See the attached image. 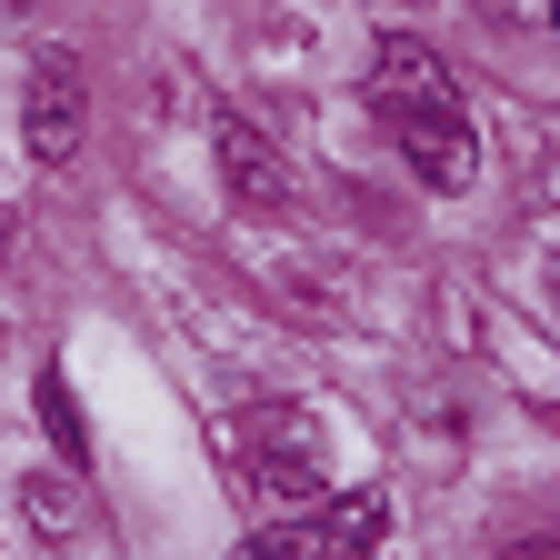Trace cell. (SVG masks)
Segmentation results:
<instances>
[{
  "label": "cell",
  "mask_w": 560,
  "mask_h": 560,
  "mask_svg": "<svg viewBox=\"0 0 560 560\" xmlns=\"http://www.w3.org/2000/svg\"><path fill=\"white\" fill-rule=\"evenodd\" d=\"M550 31H560V0H550Z\"/></svg>",
  "instance_id": "8fae6325"
},
{
  "label": "cell",
  "mask_w": 560,
  "mask_h": 560,
  "mask_svg": "<svg viewBox=\"0 0 560 560\" xmlns=\"http://www.w3.org/2000/svg\"><path fill=\"white\" fill-rule=\"evenodd\" d=\"M550 280H560V270H550Z\"/></svg>",
  "instance_id": "7c38bea8"
},
{
  "label": "cell",
  "mask_w": 560,
  "mask_h": 560,
  "mask_svg": "<svg viewBox=\"0 0 560 560\" xmlns=\"http://www.w3.org/2000/svg\"><path fill=\"white\" fill-rule=\"evenodd\" d=\"M221 180H231V200L241 210H291V161L270 151V130L260 120H221Z\"/></svg>",
  "instance_id": "5b68a950"
},
{
  "label": "cell",
  "mask_w": 560,
  "mask_h": 560,
  "mask_svg": "<svg viewBox=\"0 0 560 560\" xmlns=\"http://www.w3.org/2000/svg\"><path fill=\"white\" fill-rule=\"evenodd\" d=\"M40 431H50V451H60V460H81V451H91L81 400H70V381H60V371H40Z\"/></svg>",
  "instance_id": "52a82bcc"
},
{
  "label": "cell",
  "mask_w": 560,
  "mask_h": 560,
  "mask_svg": "<svg viewBox=\"0 0 560 560\" xmlns=\"http://www.w3.org/2000/svg\"><path fill=\"white\" fill-rule=\"evenodd\" d=\"M21 140L40 171H70L91 140V91H81V60L70 50H40L31 60V91H21Z\"/></svg>",
  "instance_id": "3957f363"
},
{
  "label": "cell",
  "mask_w": 560,
  "mask_h": 560,
  "mask_svg": "<svg viewBox=\"0 0 560 560\" xmlns=\"http://www.w3.org/2000/svg\"><path fill=\"white\" fill-rule=\"evenodd\" d=\"M501 560H560V540H511Z\"/></svg>",
  "instance_id": "ba28073f"
},
{
  "label": "cell",
  "mask_w": 560,
  "mask_h": 560,
  "mask_svg": "<svg viewBox=\"0 0 560 560\" xmlns=\"http://www.w3.org/2000/svg\"><path fill=\"white\" fill-rule=\"evenodd\" d=\"M381 540H390V490H340L280 530V560H381Z\"/></svg>",
  "instance_id": "277c9868"
},
{
  "label": "cell",
  "mask_w": 560,
  "mask_h": 560,
  "mask_svg": "<svg viewBox=\"0 0 560 560\" xmlns=\"http://www.w3.org/2000/svg\"><path fill=\"white\" fill-rule=\"evenodd\" d=\"M231 470H241L250 490H270V501H311L320 470H330V441H320L311 410L270 400V410H241V420H231Z\"/></svg>",
  "instance_id": "7a4b0ae2"
},
{
  "label": "cell",
  "mask_w": 560,
  "mask_h": 560,
  "mask_svg": "<svg viewBox=\"0 0 560 560\" xmlns=\"http://www.w3.org/2000/svg\"><path fill=\"white\" fill-rule=\"evenodd\" d=\"M231 560H280V540H250V550H231Z\"/></svg>",
  "instance_id": "9c48e42d"
},
{
  "label": "cell",
  "mask_w": 560,
  "mask_h": 560,
  "mask_svg": "<svg viewBox=\"0 0 560 560\" xmlns=\"http://www.w3.org/2000/svg\"><path fill=\"white\" fill-rule=\"evenodd\" d=\"M11 241H21V221H11V210H0V260H11Z\"/></svg>",
  "instance_id": "30bf717a"
},
{
  "label": "cell",
  "mask_w": 560,
  "mask_h": 560,
  "mask_svg": "<svg viewBox=\"0 0 560 560\" xmlns=\"http://www.w3.org/2000/svg\"><path fill=\"white\" fill-rule=\"evenodd\" d=\"M371 110L390 120L400 140V161L431 180V190H470L480 180V140H470V110L451 91V70L420 50V40H381L371 60Z\"/></svg>",
  "instance_id": "6da1fadb"
},
{
  "label": "cell",
  "mask_w": 560,
  "mask_h": 560,
  "mask_svg": "<svg viewBox=\"0 0 560 560\" xmlns=\"http://www.w3.org/2000/svg\"><path fill=\"white\" fill-rule=\"evenodd\" d=\"M21 521H31L40 540H81V530H91V501H81V490H70V480L31 470V480H21Z\"/></svg>",
  "instance_id": "8992f818"
}]
</instances>
